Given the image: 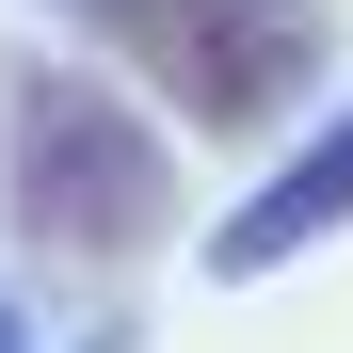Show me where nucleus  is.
Listing matches in <instances>:
<instances>
[{"label":"nucleus","mask_w":353,"mask_h":353,"mask_svg":"<svg viewBox=\"0 0 353 353\" xmlns=\"http://www.w3.org/2000/svg\"><path fill=\"white\" fill-rule=\"evenodd\" d=\"M65 353H129V321H81V337H65Z\"/></svg>","instance_id":"20e7f679"},{"label":"nucleus","mask_w":353,"mask_h":353,"mask_svg":"<svg viewBox=\"0 0 353 353\" xmlns=\"http://www.w3.org/2000/svg\"><path fill=\"white\" fill-rule=\"evenodd\" d=\"M0 353H17V305H0Z\"/></svg>","instance_id":"39448f33"},{"label":"nucleus","mask_w":353,"mask_h":353,"mask_svg":"<svg viewBox=\"0 0 353 353\" xmlns=\"http://www.w3.org/2000/svg\"><path fill=\"white\" fill-rule=\"evenodd\" d=\"M65 17L176 112V129H209V145H273L289 112H305V81L337 65L321 0H65Z\"/></svg>","instance_id":"f03ea898"},{"label":"nucleus","mask_w":353,"mask_h":353,"mask_svg":"<svg viewBox=\"0 0 353 353\" xmlns=\"http://www.w3.org/2000/svg\"><path fill=\"white\" fill-rule=\"evenodd\" d=\"M0 225L48 273H129L176 225V145L97 65H0Z\"/></svg>","instance_id":"f257e3e1"},{"label":"nucleus","mask_w":353,"mask_h":353,"mask_svg":"<svg viewBox=\"0 0 353 353\" xmlns=\"http://www.w3.org/2000/svg\"><path fill=\"white\" fill-rule=\"evenodd\" d=\"M337 225H353V97H337L321 129H305L241 209L209 225V289H257V273H289V257H321Z\"/></svg>","instance_id":"7ed1b4c3"}]
</instances>
